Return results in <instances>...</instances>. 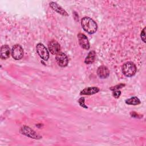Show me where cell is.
Returning <instances> with one entry per match:
<instances>
[{
  "instance_id": "obj_6",
  "label": "cell",
  "mask_w": 146,
  "mask_h": 146,
  "mask_svg": "<svg viewBox=\"0 0 146 146\" xmlns=\"http://www.w3.org/2000/svg\"><path fill=\"white\" fill-rule=\"evenodd\" d=\"M56 60L58 65L63 67L67 66L68 63V59L67 55L62 52H60L56 55Z\"/></svg>"
},
{
  "instance_id": "obj_11",
  "label": "cell",
  "mask_w": 146,
  "mask_h": 146,
  "mask_svg": "<svg viewBox=\"0 0 146 146\" xmlns=\"http://www.w3.org/2000/svg\"><path fill=\"white\" fill-rule=\"evenodd\" d=\"M10 50L8 45L5 44L1 47V55L0 57L2 59H6L9 58Z\"/></svg>"
},
{
  "instance_id": "obj_13",
  "label": "cell",
  "mask_w": 146,
  "mask_h": 146,
  "mask_svg": "<svg viewBox=\"0 0 146 146\" xmlns=\"http://www.w3.org/2000/svg\"><path fill=\"white\" fill-rule=\"evenodd\" d=\"M95 56H96V53L95 51L92 50L90 51V52L88 54V55L86 56L84 60V63L87 64H92L95 61Z\"/></svg>"
},
{
  "instance_id": "obj_4",
  "label": "cell",
  "mask_w": 146,
  "mask_h": 146,
  "mask_svg": "<svg viewBox=\"0 0 146 146\" xmlns=\"http://www.w3.org/2000/svg\"><path fill=\"white\" fill-rule=\"evenodd\" d=\"M37 53L44 60H47L49 58V52L46 47L42 43H38L36 46Z\"/></svg>"
},
{
  "instance_id": "obj_5",
  "label": "cell",
  "mask_w": 146,
  "mask_h": 146,
  "mask_svg": "<svg viewBox=\"0 0 146 146\" xmlns=\"http://www.w3.org/2000/svg\"><path fill=\"white\" fill-rule=\"evenodd\" d=\"M23 50L19 44H15L11 49L12 57L15 60H20L23 56Z\"/></svg>"
},
{
  "instance_id": "obj_14",
  "label": "cell",
  "mask_w": 146,
  "mask_h": 146,
  "mask_svg": "<svg viewBox=\"0 0 146 146\" xmlns=\"http://www.w3.org/2000/svg\"><path fill=\"white\" fill-rule=\"evenodd\" d=\"M125 103L127 104H129V105L136 106V105H138V104H140V100L136 96H133L129 99H127L125 100Z\"/></svg>"
},
{
  "instance_id": "obj_16",
  "label": "cell",
  "mask_w": 146,
  "mask_h": 146,
  "mask_svg": "<svg viewBox=\"0 0 146 146\" xmlns=\"http://www.w3.org/2000/svg\"><path fill=\"white\" fill-rule=\"evenodd\" d=\"M78 102H79V105L82 107H84L85 108H87L88 107L85 105L84 104V97H82L80 98L79 100H78Z\"/></svg>"
},
{
  "instance_id": "obj_18",
  "label": "cell",
  "mask_w": 146,
  "mask_h": 146,
  "mask_svg": "<svg viewBox=\"0 0 146 146\" xmlns=\"http://www.w3.org/2000/svg\"><path fill=\"white\" fill-rule=\"evenodd\" d=\"M145 28L144 27L143 29V30L141 31L140 36H141V40L145 43Z\"/></svg>"
},
{
  "instance_id": "obj_10",
  "label": "cell",
  "mask_w": 146,
  "mask_h": 146,
  "mask_svg": "<svg viewBox=\"0 0 146 146\" xmlns=\"http://www.w3.org/2000/svg\"><path fill=\"white\" fill-rule=\"evenodd\" d=\"M50 6L56 12H57L58 13L60 14V15H62L63 16H68V15L67 13L61 6H60L58 4H57L56 3H55L54 2H51L50 3Z\"/></svg>"
},
{
  "instance_id": "obj_12",
  "label": "cell",
  "mask_w": 146,
  "mask_h": 146,
  "mask_svg": "<svg viewBox=\"0 0 146 146\" xmlns=\"http://www.w3.org/2000/svg\"><path fill=\"white\" fill-rule=\"evenodd\" d=\"M99 91V88L96 87H87L83 89L81 92V95H90L94 94H96Z\"/></svg>"
},
{
  "instance_id": "obj_9",
  "label": "cell",
  "mask_w": 146,
  "mask_h": 146,
  "mask_svg": "<svg viewBox=\"0 0 146 146\" xmlns=\"http://www.w3.org/2000/svg\"><path fill=\"white\" fill-rule=\"evenodd\" d=\"M97 74L100 78L104 79L107 78L110 75L108 68L105 66H101L98 67L97 70Z\"/></svg>"
},
{
  "instance_id": "obj_7",
  "label": "cell",
  "mask_w": 146,
  "mask_h": 146,
  "mask_svg": "<svg viewBox=\"0 0 146 146\" xmlns=\"http://www.w3.org/2000/svg\"><path fill=\"white\" fill-rule=\"evenodd\" d=\"M78 38L79 40V43L81 47L85 50H88L90 48V46L88 38L84 34L79 33L78 34Z\"/></svg>"
},
{
  "instance_id": "obj_2",
  "label": "cell",
  "mask_w": 146,
  "mask_h": 146,
  "mask_svg": "<svg viewBox=\"0 0 146 146\" xmlns=\"http://www.w3.org/2000/svg\"><path fill=\"white\" fill-rule=\"evenodd\" d=\"M137 71L135 64L132 62L125 63L122 66V72L127 77H131L133 76Z\"/></svg>"
},
{
  "instance_id": "obj_15",
  "label": "cell",
  "mask_w": 146,
  "mask_h": 146,
  "mask_svg": "<svg viewBox=\"0 0 146 146\" xmlns=\"http://www.w3.org/2000/svg\"><path fill=\"white\" fill-rule=\"evenodd\" d=\"M125 86L124 84H117L116 86H113L112 87L110 88V90H112V91H115V90H118L119 89L122 88L123 87H124Z\"/></svg>"
},
{
  "instance_id": "obj_1",
  "label": "cell",
  "mask_w": 146,
  "mask_h": 146,
  "mask_svg": "<svg viewBox=\"0 0 146 146\" xmlns=\"http://www.w3.org/2000/svg\"><path fill=\"white\" fill-rule=\"evenodd\" d=\"M82 28L88 34L95 33L98 29L96 23L90 17H84L81 20Z\"/></svg>"
},
{
  "instance_id": "obj_17",
  "label": "cell",
  "mask_w": 146,
  "mask_h": 146,
  "mask_svg": "<svg viewBox=\"0 0 146 146\" xmlns=\"http://www.w3.org/2000/svg\"><path fill=\"white\" fill-rule=\"evenodd\" d=\"M121 95V91L119 90H115L113 91V95L115 98H119Z\"/></svg>"
},
{
  "instance_id": "obj_8",
  "label": "cell",
  "mask_w": 146,
  "mask_h": 146,
  "mask_svg": "<svg viewBox=\"0 0 146 146\" xmlns=\"http://www.w3.org/2000/svg\"><path fill=\"white\" fill-rule=\"evenodd\" d=\"M48 47L50 52L54 55H56L59 52H60V46L58 42L56 40H53L50 41L48 43Z\"/></svg>"
},
{
  "instance_id": "obj_3",
  "label": "cell",
  "mask_w": 146,
  "mask_h": 146,
  "mask_svg": "<svg viewBox=\"0 0 146 146\" xmlns=\"http://www.w3.org/2000/svg\"><path fill=\"white\" fill-rule=\"evenodd\" d=\"M20 132L22 134L26 136H28L30 138L35 139H39L41 138V136L38 135L34 131H33L31 128L26 125H24L21 128Z\"/></svg>"
}]
</instances>
